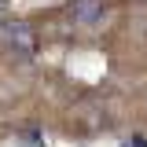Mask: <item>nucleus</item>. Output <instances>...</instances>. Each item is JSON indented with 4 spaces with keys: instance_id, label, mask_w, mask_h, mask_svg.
Wrapping results in <instances>:
<instances>
[{
    "instance_id": "nucleus-1",
    "label": "nucleus",
    "mask_w": 147,
    "mask_h": 147,
    "mask_svg": "<svg viewBox=\"0 0 147 147\" xmlns=\"http://www.w3.org/2000/svg\"><path fill=\"white\" fill-rule=\"evenodd\" d=\"M37 40H40L37 37V26L26 22V18H15V22H4L0 26V44L11 55H18V59H30L37 52Z\"/></svg>"
},
{
    "instance_id": "nucleus-2",
    "label": "nucleus",
    "mask_w": 147,
    "mask_h": 147,
    "mask_svg": "<svg viewBox=\"0 0 147 147\" xmlns=\"http://www.w3.org/2000/svg\"><path fill=\"white\" fill-rule=\"evenodd\" d=\"M103 11H107V0H74L70 4V18L77 26H96V22H103Z\"/></svg>"
},
{
    "instance_id": "nucleus-3",
    "label": "nucleus",
    "mask_w": 147,
    "mask_h": 147,
    "mask_svg": "<svg viewBox=\"0 0 147 147\" xmlns=\"http://www.w3.org/2000/svg\"><path fill=\"white\" fill-rule=\"evenodd\" d=\"M0 7H4V0H0Z\"/></svg>"
}]
</instances>
